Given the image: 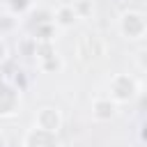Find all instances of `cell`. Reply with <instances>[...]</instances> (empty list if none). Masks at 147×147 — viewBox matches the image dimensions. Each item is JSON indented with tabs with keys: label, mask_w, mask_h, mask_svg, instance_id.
I'll use <instances>...</instances> for the list:
<instances>
[{
	"label": "cell",
	"mask_w": 147,
	"mask_h": 147,
	"mask_svg": "<svg viewBox=\"0 0 147 147\" xmlns=\"http://www.w3.org/2000/svg\"><path fill=\"white\" fill-rule=\"evenodd\" d=\"M108 92L115 103H131L138 96V80L129 74H115L108 80Z\"/></svg>",
	"instance_id": "6da1fadb"
},
{
	"label": "cell",
	"mask_w": 147,
	"mask_h": 147,
	"mask_svg": "<svg viewBox=\"0 0 147 147\" xmlns=\"http://www.w3.org/2000/svg\"><path fill=\"white\" fill-rule=\"evenodd\" d=\"M119 32L126 39H142L147 34V16L140 11H124L119 16Z\"/></svg>",
	"instance_id": "7a4b0ae2"
},
{
	"label": "cell",
	"mask_w": 147,
	"mask_h": 147,
	"mask_svg": "<svg viewBox=\"0 0 147 147\" xmlns=\"http://www.w3.org/2000/svg\"><path fill=\"white\" fill-rule=\"evenodd\" d=\"M18 106H21V92L11 83L2 80L0 83V117L16 115L18 113Z\"/></svg>",
	"instance_id": "3957f363"
},
{
	"label": "cell",
	"mask_w": 147,
	"mask_h": 147,
	"mask_svg": "<svg viewBox=\"0 0 147 147\" xmlns=\"http://www.w3.org/2000/svg\"><path fill=\"white\" fill-rule=\"evenodd\" d=\"M34 126L44 129V131H51V133H57L62 129V115H60V110L51 108V106L39 108L37 115H34Z\"/></svg>",
	"instance_id": "277c9868"
},
{
	"label": "cell",
	"mask_w": 147,
	"mask_h": 147,
	"mask_svg": "<svg viewBox=\"0 0 147 147\" xmlns=\"http://www.w3.org/2000/svg\"><path fill=\"white\" fill-rule=\"evenodd\" d=\"M23 147H60V140H57V133L32 126L23 136Z\"/></svg>",
	"instance_id": "5b68a950"
},
{
	"label": "cell",
	"mask_w": 147,
	"mask_h": 147,
	"mask_svg": "<svg viewBox=\"0 0 147 147\" xmlns=\"http://www.w3.org/2000/svg\"><path fill=\"white\" fill-rule=\"evenodd\" d=\"M117 115V103L110 96H96L92 101V117L99 122H108Z\"/></svg>",
	"instance_id": "8992f818"
},
{
	"label": "cell",
	"mask_w": 147,
	"mask_h": 147,
	"mask_svg": "<svg viewBox=\"0 0 147 147\" xmlns=\"http://www.w3.org/2000/svg\"><path fill=\"white\" fill-rule=\"evenodd\" d=\"M78 18H80V16H78L74 2H71V5H60V7L53 11V23H55V28H71Z\"/></svg>",
	"instance_id": "52a82bcc"
},
{
	"label": "cell",
	"mask_w": 147,
	"mask_h": 147,
	"mask_svg": "<svg viewBox=\"0 0 147 147\" xmlns=\"http://www.w3.org/2000/svg\"><path fill=\"white\" fill-rule=\"evenodd\" d=\"M18 28V16H14V14H0V37H7V34H11L14 30Z\"/></svg>",
	"instance_id": "ba28073f"
},
{
	"label": "cell",
	"mask_w": 147,
	"mask_h": 147,
	"mask_svg": "<svg viewBox=\"0 0 147 147\" xmlns=\"http://www.w3.org/2000/svg\"><path fill=\"white\" fill-rule=\"evenodd\" d=\"M28 18H30L28 25H30V30H32V28H37V25H41V23H51V21H53V11H48V9H37V11H30Z\"/></svg>",
	"instance_id": "9c48e42d"
},
{
	"label": "cell",
	"mask_w": 147,
	"mask_h": 147,
	"mask_svg": "<svg viewBox=\"0 0 147 147\" xmlns=\"http://www.w3.org/2000/svg\"><path fill=\"white\" fill-rule=\"evenodd\" d=\"M34 55H37V62H39V60H46V57L57 55L55 44H53V41H37V46H34Z\"/></svg>",
	"instance_id": "30bf717a"
},
{
	"label": "cell",
	"mask_w": 147,
	"mask_h": 147,
	"mask_svg": "<svg viewBox=\"0 0 147 147\" xmlns=\"http://www.w3.org/2000/svg\"><path fill=\"white\" fill-rule=\"evenodd\" d=\"M7 9L14 16H23L32 9V0H7Z\"/></svg>",
	"instance_id": "8fae6325"
},
{
	"label": "cell",
	"mask_w": 147,
	"mask_h": 147,
	"mask_svg": "<svg viewBox=\"0 0 147 147\" xmlns=\"http://www.w3.org/2000/svg\"><path fill=\"white\" fill-rule=\"evenodd\" d=\"M39 69L44 74H57L62 69V57L60 55H53V57H46V60H39Z\"/></svg>",
	"instance_id": "7c38bea8"
},
{
	"label": "cell",
	"mask_w": 147,
	"mask_h": 147,
	"mask_svg": "<svg viewBox=\"0 0 147 147\" xmlns=\"http://www.w3.org/2000/svg\"><path fill=\"white\" fill-rule=\"evenodd\" d=\"M7 57H9V46H7L5 37H0V67L7 62Z\"/></svg>",
	"instance_id": "4fadbf2b"
},
{
	"label": "cell",
	"mask_w": 147,
	"mask_h": 147,
	"mask_svg": "<svg viewBox=\"0 0 147 147\" xmlns=\"http://www.w3.org/2000/svg\"><path fill=\"white\" fill-rule=\"evenodd\" d=\"M136 62H138V67H140L142 71H147V48L138 51V55H136Z\"/></svg>",
	"instance_id": "5bb4252c"
},
{
	"label": "cell",
	"mask_w": 147,
	"mask_h": 147,
	"mask_svg": "<svg viewBox=\"0 0 147 147\" xmlns=\"http://www.w3.org/2000/svg\"><path fill=\"white\" fill-rule=\"evenodd\" d=\"M0 147H7V138H5V133H0Z\"/></svg>",
	"instance_id": "9a60e30c"
},
{
	"label": "cell",
	"mask_w": 147,
	"mask_h": 147,
	"mask_svg": "<svg viewBox=\"0 0 147 147\" xmlns=\"http://www.w3.org/2000/svg\"><path fill=\"white\" fill-rule=\"evenodd\" d=\"M76 2H92V0H76Z\"/></svg>",
	"instance_id": "2e32d148"
}]
</instances>
